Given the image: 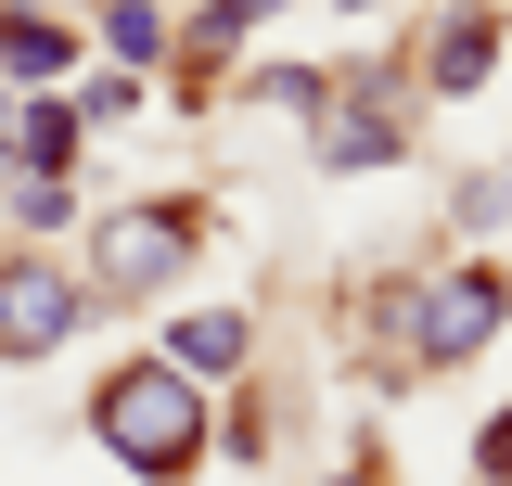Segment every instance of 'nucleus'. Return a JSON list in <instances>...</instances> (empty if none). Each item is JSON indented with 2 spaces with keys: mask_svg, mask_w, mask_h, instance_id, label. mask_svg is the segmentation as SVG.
<instances>
[{
  "mask_svg": "<svg viewBox=\"0 0 512 486\" xmlns=\"http://www.w3.org/2000/svg\"><path fill=\"white\" fill-rule=\"evenodd\" d=\"M205 231H218V205H205V192L103 205V218L77 231V282H90V307H154V295H180L192 256H205Z\"/></svg>",
  "mask_w": 512,
  "mask_h": 486,
  "instance_id": "f03ea898",
  "label": "nucleus"
},
{
  "mask_svg": "<svg viewBox=\"0 0 512 486\" xmlns=\"http://www.w3.org/2000/svg\"><path fill=\"white\" fill-rule=\"evenodd\" d=\"M448 231L461 243H500L512 231V180L500 167H461V180H448Z\"/></svg>",
  "mask_w": 512,
  "mask_h": 486,
  "instance_id": "4468645a",
  "label": "nucleus"
},
{
  "mask_svg": "<svg viewBox=\"0 0 512 486\" xmlns=\"http://www.w3.org/2000/svg\"><path fill=\"white\" fill-rule=\"evenodd\" d=\"M474 486H512V397L474 423Z\"/></svg>",
  "mask_w": 512,
  "mask_h": 486,
  "instance_id": "f3484780",
  "label": "nucleus"
},
{
  "mask_svg": "<svg viewBox=\"0 0 512 486\" xmlns=\"http://www.w3.org/2000/svg\"><path fill=\"white\" fill-rule=\"evenodd\" d=\"M512 320V269L500 256H461V269H423V371H461L487 359Z\"/></svg>",
  "mask_w": 512,
  "mask_h": 486,
  "instance_id": "20e7f679",
  "label": "nucleus"
},
{
  "mask_svg": "<svg viewBox=\"0 0 512 486\" xmlns=\"http://www.w3.org/2000/svg\"><path fill=\"white\" fill-rule=\"evenodd\" d=\"M64 103H77L90 128H128L141 103H154V77H128V64H77V90H64Z\"/></svg>",
  "mask_w": 512,
  "mask_h": 486,
  "instance_id": "2eb2a0df",
  "label": "nucleus"
},
{
  "mask_svg": "<svg viewBox=\"0 0 512 486\" xmlns=\"http://www.w3.org/2000/svg\"><path fill=\"white\" fill-rule=\"evenodd\" d=\"M244 103H256V116L320 128V103H333V64H244Z\"/></svg>",
  "mask_w": 512,
  "mask_h": 486,
  "instance_id": "ddd939ff",
  "label": "nucleus"
},
{
  "mask_svg": "<svg viewBox=\"0 0 512 486\" xmlns=\"http://www.w3.org/2000/svg\"><path fill=\"white\" fill-rule=\"evenodd\" d=\"M500 26H512V0H500Z\"/></svg>",
  "mask_w": 512,
  "mask_h": 486,
  "instance_id": "412c9836",
  "label": "nucleus"
},
{
  "mask_svg": "<svg viewBox=\"0 0 512 486\" xmlns=\"http://www.w3.org/2000/svg\"><path fill=\"white\" fill-rule=\"evenodd\" d=\"M269 13H282V0H192V13H180V52H167V90L205 103V77H218V64H244Z\"/></svg>",
  "mask_w": 512,
  "mask_h": 486,
  "instance_id": "6e6552de",
  "label": "nucleus"
},
{
  "mask_svg": "<svg viewBox=\"0 0 512 486\" xmlns=\"http://www.w3.org/2000/svg\"><path fill=\"white\" fill-rule=\"evenodd\" d=\"M77 154H90V116H77L64 90H26V103H13V167H39V180H77Z\"/></svg>",
  "mask_w": 512,
  "mask_h": 486,
  "instance_id": "9d476101",
  "label": "nucleus"
},
{
  "mask_svg": "<svg viewBox=\"0 0 512 486\" xmlns=\"http://www.w3.org/2000/svg\"><path fill=\"white\" fill-rule=\"evenodd\" d=\"M500 64H512V26L487 0H448L436 26L410 39V90L423 103H474V90H500Z\"/></svg>",
  "mask_w": 512,
  "mask_h": 486,
  "instance_id": "39448f33",
  "label": "nucleus"
},
{
  "mask_svg": "<svg viewBox=\"0 0 512 486\" xmlns=\"http://www.w3.org/2000/svg\"><path fill=\"white\" fill-rule=\"evenodd\" d=\"M0 218H13V243H64V231H90V218H77V180H39V167H0Z\"/></svg>",
  "mask_w": 512,
  "mask_h": 486,
  "instance_id": "f8f14e48",
  "label": "nucleus"
},
{
  "mask_svg": "<svg viewBox=\"0 0 512 486\" xmlns=\"http://www.w3.org/2000/svg\"><path fill=\"white\" fill-rule=\"evenodd\" d=\"M90 448H103L116 474H141V486H180V474H205L218 410H205V384H192V371L116 359L103 384H90Z\"/></svg>",
  "mask_w": 512,
  "mask_h": 486,
  "instance_id": "f257e3e1",
  "label": "nucleus"
},
{
  "mask_svg": "<svg viewBox=\"0 0 512 486\" xmlns=\"http://www.w3.org/2000/svg\"><path fill=\"white\" fill-rule=\"evenodd\" d=\"M346 346L372 384H423V269H384L346 295Z\"/></svg>",
  "mask_w": 512,
  "mask_h": 486,
  "instance_id": "423d86ee",
  "label": "nucleus"
},
{
  "mask_svg": "<svg viewBox=\"0 0 512 486\" xmlns=\"http://www.w3.org/2000/svg\"><path fill=\"white\" fill-rule=\"evenodd\" d=\"M500 180H512V154H500Z\"/></svg>",
  "mask_w": 512,
  "mask_h": 486,
  "instance_id": "aec40b11",
  "label": "nucleus"
},
{
  "mask_svg": "<svg viewBox=\"0 0 512 486\" xmlns=\"http://www.w3.org/2000/svg\"><path fill=\"white\" fill-rule=\"evenodd\" d=\"M103 64H128V77H167V52H180V13L167 0H103V39H90Z\"/></svg>",
  "mask_w": 512,
  "mask_h": 486,
  "instance_id": "9b49d317",
  "label": "nucleus"
},
{
  "mask_svg": "<svg viewBox=\"0 0 512 486\" xmlns=\"http://www.w3.org/2000/svg\"><path fill=\"white\" fill-rule=\"evenodd\" d=\"M77 64H90V39L64 13H0V90H77Z\"/></svg>",
  "mask_w": 512,
  "mask_h": 486,
  "instance_id": "1a4fd4ad",
  "label": "nucleus"
},
{
  "mask_svg": "<svg viewBox=\"0 0 512 486\" xmlns=\"http://www.w3.org/2000/svg\"><path fill=\"white\" fill-rule=\"evenodd\" d=\"M205 461L256 474V461H269V397H231V410H218V448H205Z\"/></svg>",
  "mask_w": 512,
  "mask_h": 486,
  "instance_id": "dca6fc26",
  "label": "nucleus"
},
{
  "mask_svg": "<svg viewBox=\"0 0 512 486\" xmlns=\"http://www.w3.org/2000/svg\"><path fill=\"white\" fill-rule=\"evenodd\" d=\"M154 359L192 371L205 397H218V384H244V371H256V307H180V320L154 333Z\"/></svg>",
  "mask_w": 512,
  "mask_h": 486,
  "instance_id": "0eeeda50",
  "label": "nucleus"
},
{
  "mask_svg": "<svg viewBox=\"0 0 512 486\" xmlns=\"http://www.w3.org/2000/svg\"><path fill=\"white\" fill-rule=\"evenodd\" d=\"M0 13H64V0H0Z\"/></svg>",
  "mask_w": 512,
  "mask_h": 486,
  "instance_id": "a211bd4d",
  "label": "nucleus"
},
{
  "mask_svg": "<svg viewBox=\"0 0 512 486\" xmlns=\"http://www.w3.org/2000/svg\"><path fill=\"white\" fill-rule=\"evenodd\" d=\"M77 320H90V282H77V256L52 243H0V359L39 371L77 346Z\"/></svg>",
  "mask_w": 512,
  "mask_h": 486,
  "instance_id": "7ed1b4c3",
  "label": "nucleus"
},
{
  "mask_svg": "<svg viewBox=\"0 0 512 486\" xmlns=\"http://www.w3.org/2000/svg\"><path fill=\"white\" fill-rule=\"evenodd\" d=\"M333 13H346V26H359V13H384V0H333Z\"/></svg>",
  "mask_w": 512,
  "mask_h": 486,
  "instance_id": "6ab92c4d",
  "label": "nucleus"
}]
</instances>
